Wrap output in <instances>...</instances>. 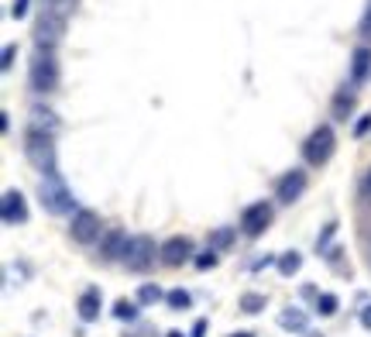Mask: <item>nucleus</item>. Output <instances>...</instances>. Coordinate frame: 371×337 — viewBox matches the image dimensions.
<instances>
[{
	"mask_svg": "<svg viewBox=\"0 0 371 337\" xmlns=\"http://www.w3.org/2000/svg\"><path fill=\"white\" fill-rule=\"evenodd\" d=\"M38 200H41V207H45L48 213H55V217H62V213H76V210H80L59 168H55V172H45V175L38 179Z\"/></svg>",
	"mask_w": 371,
	"mask_h": 337,
	"instance_id": "f257e3e1",
	"label": "nucleus"
},
{
	"mask_svg": "<svg viewBox=\"0 0 371 337\" xmlns=\"http://www.w3.org/2000/svg\"><path fill=\"white\" fill-rule=\"evenodd\" d=\"M24 159L38 168L41 175L45 172H55L59 168V152H55V134H41V131H31L24 134Z\"/></svg>",
	"mask_w": 371,
	"mask_h": 337,
	"instance_id": "f03ea898",
	"label": "nucleus"
},
{
	"mask_svg": "<svg viewBox=\"0 0 371 337\" xmlns=\"http://www.w3.org/2000/svg\"><path fill=\"white\" fill-rule=\"evenodd\" d=\"M62 80V73H59V59H55V52H48V48H35V55H31V66H28V83L35 93H52L55 86Z\"/></svg>",
	"mask_w": 371,
	"mask_h": 337,
	"instance_id": "7ed1b4c3",
	"label": "nucleus"
},
{
	"mask_svg": "<svg viewBox=\"0 0 371 337\" xmlns=\"http://www.w3.org/2000/svg\"><path fill=\"white\" fill-rule=\"evenodd\" d=\"M333 148H337V134H333V127L330 124H320L310 131V138L303 141V159H306V166H327L330 155H333Z\"/></svg>",
	"mask_w": 371,
	"mask_h": 337,
	"instance_id": "20e7f679",
	"label": "nucleus"
},
{
	"mask_svg": "<svg viewBox=\"0 0 371 337\" xmlns=\"http://www.w3.org/2000/svg\"><path fill=\"white\" fill-rule=\"evenodd\" d=\"M62 35H66V14L62 10H55V7H48V10H41L38 17H35V31H31V38L38 48H55V45L62 42Z\"/></svg>",
	"mask_w": 371,
	"mask_h": 337,
	"instance_id": "39448f33",
	"label": "nucleus"
},
{
	"mask_svg": "<svg viewBox=\"0 0 371 337\" xmlns=\"http://www.w3.org/2000/svg\"><path fill=\"white\" fill-rule=\"evenodd\" d=\"M162 254V245H155V238L148 234H134L131 245H127V254H124V265L131 272H148L155 265V258Z\"/></svg>",
	"mask_w": 371,
	"mask_h": 337,
	"instance_id": "423d86ee",
	"label": "nucleus"
},
{
	"mask_svg": "<svg viewBox=\"0 0 371 337\" xmlns=\"http://www.w3.org/2000/svg\"><path fill=\"white\" fill-rule=\"evenodd\" d=\"M69 238H73L76 245H93V241L100 238V213L80 207V210L73 213V224H69Z\"/></svg>",
	"mask_w": 371,
	"mask_h": 337,
	"instance_id": "0eeeda50",
	"label": "nucleus"
},
{
	"mask_svg": "<svg viewBox=\"0 0 371 337\" xmlns=\"http://www.w3.org/2000/svg\"><path fill=\"white\" fill-rule=\"evenodd\" d=\"M272 217H275L272 203H268V200H258V203L245 207V213H241V231H245L247 238H258L261 231H268Z\"/></svg>",
	"mask_w": 371,
	"mask_h": 337,
	"instance_id": "6e6552de",
	"label": "nucleus"
},
{
	"mask_svg": "<svg viewBox=\"0 0 371 337\" xmlns=\"http://www.w3.org/2000/svg\"><path fill=\"white\" fill-rule=\"evenodd\" d=\"M306 172L303 168H292V172H286L282 179H279V186H275V200L282 203V207H292L303 193H306Z\"/></svg>",
	"mask_w": 371,
	"mask_h": 337,
	"instance_id": "1a4fd4ad",
	"label": "nucleus"
},
{
	"mask_svg": "<svg viewBox=\"0 0 371 337\" xmlns=\"http://www.w3.org/2000/svg\"><path fill=\"white\" fill-rule=\"evenodd\" d=\"M196 254H193V241L189 238H182V234H172L168 241H162V254H159V261L168 265V268H179L182 261H193Z\"/></svg>",
	"mask_w": 371,
	"mask_h": 337,
	"instance_id": "9d476101",
	"label": "nucleus"
},
{
	"mask_svg": "<svg viewBox=\"0 0 371 337\" xmlns=\"http://www.w3.org/2000/svg\"><path fill=\"white\" fill-rule=\"evenodd\" d=\"M127 245H131V238H127V231L121 227H114V231H103V238H100V258L103 261H117L124 254H127Z\"/></svg>",
	"mask_w": 371,
	"mask_h": 337,
	"instance_id": "9b49d317",
	"label": "nucleus"
},
{
	"mask_svg": "<svg viewBox=\"0 0 371 337\" xmlns=\"http://www.w3.org/2000/svg\"><path fill=\"white\" fill-rule=\"evenodd\" d=\"M0 217H3V224H24L28 220V207H24V196L17 193V189H7L3 193V200H0Z\"/></svg>",
	"mask_w": 371,
	"mask_h": 337,
	"instance_id": "f8f14e48",
	"label": "nucleus"
},
{
	"mask_svg": "<svg viewBox=\"0 0 371 337\" xmlns=\"http://www.w3.org/2000/svg\"><path fill=\"white\" fill-rule=\"evenodd\" d=\"M100 306H103V293H100L96 286L82 289L80 303H76V310H80V320H82V324H93V320H100Z\"/></svg>",
	"mask_w": 371,
	"mask_h": 337,
	"instance_id": "ddd939ff",
	"label": "nucleus"
},
{
	"mask_svg": "<svg viewBox=\"0 0 371 337\" xmlns=\"http://www.w3.org/2000/svg\"><path fill=\"white\" fill-rule=\"evenodd\" d=\"M371 73V45H358L351 52V83L361 86Z\"/></svg>",
	"mask_w": 371,
	"mask_h": 337,
	"instance_id": "4468645a",
	"label": "nucleus"
},
{
	"mask_svg": "<svg viewBox=\"0 0 371 337\" xmlns=\"http://www.w3.org/2000/svg\"><path fill=\"white\" fill-rule=\"evenodd\" d=\"M28 117H31V124H28L31 131H41V134H55V131H59V117H55L48 107H41V103L31 107V114H28Z\"/></svg>",
	"mask_w": 371,
	"mask_h": 337,
	"instance_id": "2eb2a0df",
	"label": "nucleus"
},
{
	"mask_svg": "<svg viewBox=\"0 0 371 337\" xmlns=\"http://www.w3.org/2000/svg\"><path fill=\"white\" fill-rule=\"evenodd\" d=\"M279 327H282V331H292V334H303V331L310 327V317H306L299 306H286V310L279 313Z\"/></svg>",
	"mask_w": 371,
	"mask_h": 337,
	"instance_id": "dca6fc26",
	"label": "nucleus"
},
{
	"mask_svg": "<svg viewBox=\"0 0 371 337\" xmlns=\"http://www.w3.org/2000/svg\"><path fill=\"white\" fill-rule=\"evenodd\" d=\"M351 114H354V89H340L333 96V117L337 121H347Z\"/></svg>",
	"mask_w": 371,
	"mask_h": 337,
	"instance_id": "f3484780",
	"label": "nucleus"
},
{
	"mask_svg": "<svg viewBox=\"0 0 371 337\" xmlns=\"http://www.w3.org/2000/svg\"><path fill=\"white\" fill-rule=\"evenodd\" d=\"M138 310H141L138 299H117V303H114V317H117L121 324H134V320H138Z\"/></svg>",
	"mask_w": 371,
	"mask_h": 337,
	"instance_id": "a211bd4d",
	"label": "nucleus"
},
{
	"mask_svg": "<svg viewBox=\"0 0 371 337\" xmlns=\"http://www.w3.org/2000/svg\"><path fill=\"white\" fill-rule=\"evenodd\" d=\"M265 303H268V299H265V296H261V293H245V296H241V299H238V306H241V313H247V317H254V313H261V310H265Z\"/></svg>",
	"mask_w": 371,
	"mask_h": 337,
	"instance_id": "6ab92c4d",
	"label": "nucleus"
},
{
	"mask_svg": "<svg viewBox=\"0 0 371 337\" xmlns=\"http://www.w3.org/2000/svg\"><path fill=\"white\" fill-rule=\"evenodd\" d=\"M275 265H279V272L289 279V275H296V272L303 268V254H299V252H286V254H279V261H275Z\"/></svg>",
	"mask_w": 371,
	"mask_h": 337,
	"instance_id": "aec40b11",
	"label": "nucleus"
},
{
	"mask_svg": "<svg viewBox=\"0 0 371 337\" xmlns=\"http://www.w3.org/2000/svg\"><path fill=\"white\" fill-rule=\"evenodd\" d=\"M162 296H165V293L159 289V286H155V282H145V286H138V296H134V299H138L141 306H155V303H159Z\"/></svg>",
	"mask_w": 371,
	"mask_h": 337,
	"instance_id": "412c9836",
	"label": "nucleus"
},
{
	"mask_svg": "<svg viewBox=\"0 0 371 337\" xmlns=\"http://www.w3.org/2000/svg\"><path fill=\"white\" fill-rule=\"evenodd\" d=\"M231 241H234V231H231V227H220V231H213V234H210V248H213V252L231 248Z\"/></svg>",
	"mask_w": 371,
	"mask_h": 337,
	"instance_id": "4be33fe9",
	"label": "nucleus"
},
{
	"mask_svg": "<svg viewBox=\"0 0 371 337\" xmlns=\"http://www.w3.org/2000/svg\"><path fill=\"white\" fill-rule=\"evenodd\" d=\"M165 303H168L172 310H189L193 296L186 293V289H172V293H165Z\"/></svg>",
	"mask_w": 371,
	"mask_h": 337,
	"instance_id": "5701e85b",
	"label": "nucleus"
},
{
	"mask_svg": "<svg viewBox=\"0 0 371 337\" xmlns=\"http://www.w3.org/2000/svg\"><path fill=\"white\" fill-rule=\"evenodd\" d=\"M337 306H340V299H337L333 293H320V296H317V310H320V317L337 313Z\"/></svg>",
	"mask_w": 371,
	"mask_h": 337,
	"instance_id": "b1692460",
	"label": "nucleus"
},
{
	"mask_svg": "<svg viewBox=\"0 0 371 337\" xmlns=\"http://www.w3.org/2000/svg\"><path fill=\"white\" fill-rule=\"evenodd\" d=\"M217 261H220V258H217V252H213V248H206V252H200L196 258H193V265H196L200 272H206V268H213Z\"/></svg>",
	"mask_w": 371,
	"mask_h": 337,
	"instance_id": "393cba45",
	"label": "nucleus"
},
{
	"mask_svg": "<svg viewBox=\"0 0 371 337\" xmlns=\"http://www.w3.org/2000/svg\"><path fill=\"white\" fill-rule=\"evenodd\" d=\"M358 200L361 203H371V168L361 175V186H358Z\"/></svg>",
	"mask_w": 371,
	"mask_h": 337,
	"instance_id": "a878e982",
	"label": "nucleus"
},
{
	"mask_svg": "<svg viewBox=\"0 0 371 337\" xmlns=\"http://www.w3.org/2000/svg\"><path fill=\"white\" fill-rule=\"evenodd\" d=\"M14 55H17V45H3V55H0V69L3 73L14 66Z\"/></svg>",
	"mask_w": 371,
	"mask_h": 337,
	"instance_id": "bb28decb",
	"label": "nucleus"
},
{
	"mask_svg": "<svg viewBox=\"0 0 371 337\" xmlns=\"http://www.w3.org/2000/svg\"><path fill=\"white\" fill-rule=\"evenodd\" d=\"M333 231H337V224L330 220L327 227H323V234L317 238V252H327V245H330V238H333Z\"/></svg>",
	"mask_w": 371,
	"mask_h": 337,
	"instance_id": "cd10ccee",
	"label": "nucleus"
},
{
	"mask_svg": "<svg viewBox=\"0 0 371 337\" xmlns=\"http://www.w3.org/2000/svg\"><path fill=\"white\" fill-rule=\"evenodd\" d=\"M368 131H371V114H361L358 124H354V138H365Z\"/></svg>",
	"mask_w": 371,
	"mask_h": 337,
	"instance_id": "c85d7f7f",
	"label": "nucleus"
},
{
	"mask_svg": "<svg viewBox=\"0 0 371 337\" xmlns=\"http://www.w3.org/2000/svg\"><path fill=\"white\" fill-rule=\"evenodd\" d=\"M28 3H31V0H14V7H10V17H24V14H28Z\"/></svg>",
	"mask_w": 371,
	"mask_h": 337,
	"instance_id": "c756f323",
	"label": "nucleus"
},
{
	"mask_svg": "<svg viewBox=\"0 0 371 337\" xmlns=\"http://www.w3.org/2000/svg\"><path fill=\"white\" fill-rule=\"evenodd\" d=\"M361 35L371 38V0H368V10H365V17H361Z\"/></svg>",
	"mask_w": 371,
	"mask_h": 337,
	"instance_id": "7c9ffc66",
	"label": "nucleus"
},
{
	"mask_svg": "<svg viewBox=\"0 0 371 337\" xmlns=\"http://www.w3.org/2000/svg\"><path fill=\"white\" fill-rule=\"evenodd\" d=\"M361 327H365V331H371V303L361 310Z\"/></svg>",
	"mask_w": 371,
	"mask_h": 337,
	"instance_id": "2f4dec72",
	"label": "nucleus"
},
{
	"mask_svg": "<svg viewBox=\"0 0 371 337\" xmlns=\"http://www.w3.org/2000/svg\"><path fill=\"white\" fill-rule=\"evenodd\" d=\"M206 334V320H196V327H193V337H203Z\"/></svg>",
	"mask_w": 371,
	"mask_h": 337,
	"instance_id": "473e14b6",
	"label": "nucleus"
},
{
	"mask_svg": "<svg viewBox=\"0 0 371 337\" xmlns=\"http://www.w3.org/2000/svg\"><path fill=\"white\" fill-rule=\"evenodd\" d=\"M231 337H254V334H247V331H241V334H231Z\"/></svg>",
	"mask_w": 371,
	"mask_h": 337,
	"instance_id": "72a5a7b5",
	"label": "nucleus"
},
{
	"mask_svg": "<svg viewBox=\"0 0 371 337\" xmlns=\"http://www.w3.org/2000/svg\"><path fill=\"white\" fill-rule=\"evenodd\" d=\"M165 337H182V334H179V331H168V334H165Z\"/></svg>",
	"mask_w": 371,
	"mask_h": 337,
	"instance_id": "f704fd0d",
	"label": "nucleus"
},
{
	"mask_svg": "<svg viewBox=\"0 0 371 337\" xmlns=\"http://www.w3.org/2000/svg\"><path fill=\"white\" fill-rule=\"evenodd\" d=\"M52 3H59V0H52Z\"/></svg>",
	"mask_w": 371,
	"mask_h": 337,
	"instance_id": "c9c22d12",
	"label": "nucleus"
}]
</instances>
